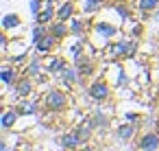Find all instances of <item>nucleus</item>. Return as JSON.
<instances>
[{"instance_id":"15","label":"nucleus","mask_w":159,"mask_h":151,"mask_svg":"<svg viewBox=\"0 0 159 151\" xmlns=\"http://www.w3.org/2000/svg\"><path fill=\"white\" fill-rule=\"evenodd\" d=\"M76 13V5H74V0H66V2H61V7L57 9V20H66L70 22Z\"/></svg>"},{"instance_id":"9","label":"nucleus","mask_w":159,"mask_h":151,"mask_svg":"<svg viewBox=\"0 0 159 151\" xmlns=\"http://www.w3.org/2000/svg\"><path fill=\"white\" fill-rule=\"evenodd\" d=\"M0 79H2V83H5L7 88L16 85V81L20 79V77H18V66L11 64V61H5L2 66H0Z\"/></svg>"},{"instance_id":"33","label":"nucleus","mask_w":159,"mask_h":151,"mask_svg":"<svg viewBox=\"0 0 159 151\" xmlns=\"http://www.w3.org/2000/svg\"><path fill=\"white\" fill-rule=\"evenodd\" d=\"M83 151H94V147H89V144H85V149Z\"/></svg>"},{"instance_id":"1","label":"nucleus","mask_w":159,"mask_h":151,"mask_svg":"<svg viewBox=\"0 0 159 151\" xmlns=\"http://www.w3.org/2000/svg\"><path fill=\"white\" fill-rule=\"evenodd\" d=\"M120 27L113 24V22H105V20H98L92 24V44L96 48H102V46H109L111 40L118 35Z\"/></svg>"},{"instance_id":"32","label":"nucleus","mask_w":159,"mask_h":151,"mask_svg":"<svg viewBox=\"0 0 159 151\" xmlns=\"http://www.w3.org/2000/svg\"><path fill=\"white\" fill-rule=\"evenodd\" d=\"M157 123H159V118H157V116H148L146 120H142V125H144V127H155Z\"/></svg>"},{"instance_id":"27","label":"nucleus","mask_w":159,"mask_h":151,"mask_svg":"<svg viewBox=\"0 0 159 151\" xmlns=\"http://www.w3.org/2000/svg\"><path fill=\"white\" fill-rule=\"evenodd\" d=\"M83 51H85V42H83V40H79V42H74V44H72V46L68 48V53H70V57H72V61H74V59H79L81 55H85Z\"/></svg>"},{"instance_id":"3","label":"nucleus","mask_w":159,"mask_h":151,"mask_svg":"<svg viewBox=\"0 0 159 151\" xmlns=\"http://www.w3.org/2000/svg\"><path fill=\"white\" fill-rule=\"evenodd\" d=\"M44 107L48 112H61L68 107V96L61 90H48L44 94Z\"/></svg>"},{"instance_id":"2","label":"nucleus","mask_w":159,"mask_h":151,"mask_svg":"<svg viewBox=\"0 0 159 151\" xmlns=\"http://www.w3.org/2000/svg\"><path fill=\"white\" fill-rule=\"evenodd\" d=\"M111 46V59L116 61V59H120V57H124V59H131L133 55H135V51H137V44H135V40H129V37H122V40H118V42H113V44H109Z\"/></svg>"},{"instance_id":"28","label":"nucleus","mask_w":159,"mask_h":151,"mask_svg":"<svg viewBox=\"0 0 159 151\" xmlns=\"http://www.w3.org/2000/svg\"><path fill=\"white\" fill-rule=\"evenodd\" d=\"M100 9V2H96V0H83V13H98Z\"/></svg>"},{"instance_id":"30","label":"nucleus","mask_w":159,"mask_h":151,"mask_svg":"<svg viewBox=\"0 0 159 151\" xmlns=\"http://www.w3.org/2000/svg\"><path fill=\"white\" fill-rule=\"evenodd\" d=\"M124 118L129 120V123H137V125H142V114H137V112H124Z\"/></svg>"},{"instance_id":"20","label":"nucleus","mask_w":159,"mask_h":151,"mask_svg":"<svg viewBox=\"0 0 159 151\" xmlns=\"http://www.w3.org/2000/svg\"><path fill=\"white\" fill-rule=\"evenodd\" d=\"M59 144H61L63 149H76V147L83 144V142H81V138H79L76 131H66V134L59 138Z\"/></svg>"},{"instance_id":"12","label":"nucleus","mask_w":159,"mask_h":151,"mask_svg":"<svg viewBox=\"0 0 159 151\" xmlns=\"http://www.w3.org/2000/svg\"><path fill=\"white\" fill-rule=\"evenodd\" d=\"M16 110H18L20 116H35L37 110H39V103L35 99H20L16 103Z\"/></svg>"},{"instance_id":"25","label":"nucleus","mask_w":159,"mask_h":151,"mask_svg":"<svg viewBox=\"0 0 159 151\" xmlns=\"http://www.w3.org/2000/svg\"><path fill=\"white\" fill-rule=\"evenodd\" d=\"M159 9V0H137V11L139 13H152Z\"/></svg>"},{"instance_id":"11","label":"nucleus","mask_w":159,"mask_h":151,"mask_svg":"<svg viewBox=\"0 0 159 151\" xmlns=\"http://www.w3.org/2000/svg\"><path fill=\"white\" fill-rule=\"evenodd\" d=\"M139 127H142V125H137V123H124V125H118V127H116V138H118L120 142H129L131 138H135V134H137Z\"/></svg>"},{"instance_id":"31","label":"nucleus","mask_w":159,"mask_h":151,"mask_svg":"<svg viewBox=\"0 0 159 151\" xmlns=\"http://www.w3.org/2000/svg\"><path fill=\"white\" fill-rule=\"evenodd\" d=\"M131 35H133V37H142V35H144V24H142V22H139V24H133Z\"/></svg>"},{"instance_id":"13","label":"nucleus","mask_w":159,"mask_h":151,"mask_svg":"<svg viewBox=\"0 0 159 151\" xmlns=\"http://www.w3.org/2000/svg\"><path fill=\"white\" fill-rule=\"evenodd\" d=\"M66 66H68V61H66V57H61V55H55V57L46 59V72H48V75H61V72L66 70Z\"/></svg>"},{"instance_id":"8","label":"nucleus","mask_w":159,"mask_h":151,"mask_svg":"<svg viewBox=\"0 0 159 151\" xmlns=\"http://www.w3.org/2000/svg\"><path fill=\"white\" fill-rule=\"evenodd\" d=\"M74 66H76L81 79L94 77V72H96V61H94L92 57H87V55H81L79 59H74Z\"/></svg>"},{"instance_id":"24","label":"nucleus","mask_w":159,"mask_h":151,"mask_svg":"<svg viewBox=\"0 0 159 151\" xmlns=\"http://www.w3.org/2000/svg\"><path fill=\"white\" fill-rule=\"evenodd\" d=\"M89 120H92V125H94L96 129H107V127H109V116H107L105 112H94V114L89 116Z\"/></svg>"},{"instance_id":"16","label":"nucleus","mask_w":159,"mask_h":151,"mask_svg":"<svg viewBox=\"0 0 159 151\" xmlns=\"http://www.w3.org/2000/svg\"><path fill=\"white\" fill-rule=\"evenodd\" d=\"M18 110H5L2 112V116H0V127H2L5 131H9V129H13L16 125H18Z\"/></svg>"},{"instance_id":"22","label":"nucleus","mask_w":159,"mask_h":151,"mask_svg":"<svg viewBox=\"0 0 159 151\" xmlns=\"http://www.w3.org/2000/svg\"><path fill=\"white\" fill-rule=\"evenodd\" d=\"M85 31H87V22H85V20H81V18H72V20H70V33H72V35L83 37Z\"/></svg>"},{"instance_id":"4","label":"nucleus","mask_w":159,"mask_h":151,"mask_svg":"<svg viewBox=\"0 0 159 151\" xmlns=\"http://www.w3.org/2000/svg\"><path fill=\"white\" fill-rule=\"evenodd\" d=\"M87 96H89L94 103H105V101H109V96H111V88H109L107 81H94V83L87 88Z\"/></svg>"},{"instance_id":"19","label":"nucleus","mask_w":159,"mask_h":151,"mask_svg":"<svg viewBox=\"0 0 159 151\" xmlns=\"http://www.w3.org/2000/svg\"><path fill=\"white\" fill-rule=\"evenodd\" d=\"M79 79H81V75H79L76 66H66V70L61 72V81L66 88H72L74 83H79Z\"/></svg>"},{"instance_id":"6","label":"nucleus","mask_w":159,"mask_h":151,"mask_svg":"<svg viewBox=\"0 0 159 151\" xmlns=\"http://www.w3.org/2000/svg\"><path fill=\"white\" fill-rule=\"evenodd\" d=\"M33 90H35L33 79L26 77V75H22V77L16 81V85H13V96H16L18 101H20V99H29V96L33 94Z\"/></svg>"},{"instance_id":"34","label":"nucleus","mask_w":159,"mask_h":151,"mask_svg":"<svg viewBox=\"0 0 159 151\" xmlns=\"http://www.w3.org/2000/svg\"><path fill=\"white\" fill-rule=\"evenodd\" d=\"M113 2H126V0H113Z\"/></svg>"},{"instance_id":"23","label":"nucleus","mask_w":159,"mask_h":151,"mask_svg":"<svg viewBox=\"0 0 159 151\" xmlns=\"http://www.w3.org/2000/svg\"><path fill=\"white\" fill-rule=\"evenodd\" d=\"M50 33V29L46 27V24H37V27H33V31H31V40H33V46H37L46 35Z\"/></svg>"},{"instance_id":"21","label":"nucleus","mask_w":159,"mask_h":151,"mask_svg":"<svg viewBox=\"0 0 159 151\" xmlns=\"http://www.w3.org/2000/svg\"><path fill=\"white\" fill-rule=\"evenodd\" d=\"M42 70H46V66L42 64V59H39V57H33V59L29 61V66H26L24 75H26V77H31V79H33V77L37 79V77L42 75Z\"/></svg>"},{"instance_id":"10","label":"nucleus","mask_w":159,"mask_h":151,"mask_svg":"<svg viewBox=\"0 0 159 151\" xmlns=\"http://www.w3.org/2000/svg\"><path fill=\"white\" fill-rule=\"evenodd\" d=\"M57 18V9H55V2H52V0H46V2H44V9L37 13V18H35V22L37 24H52V20Z\"/></svg>"},{"instance_id":"36","label":"nucleus","mask_w":159,"mask_h":151,"mask_svg":"<svg viewBox=\"0 0 159 151\" xmlns=\"http://www.w3.org/2000/svg\"><path fill=\"white\" fill-rule=\"evenodd\" d=\"M63 151H76V149H63Z\"/></svg>"},{"instance_id":"26","label":"nucleus","mask_w":159,"mask_h":151,"mask_svg":"<svg viewBox=\"0 0 159 151\" xmlns=\"http://www.w3.org/2000/svg\"><path fill=\"white\" fill-rule=\"evenodd\" d=\"M111 11L122 20V22H126V20H131V9L124 5V2H113V7H111Z\"/></svg>"},{"instance_id":"35","label":"nucleus","mask_w":159,"mask_h":151,"mask_svg":"<svg viewBox=\"0 0 159 151\" xmlns=\"http://www.w3.org/2000/svg\"><path fill=\"white\" fill-rule=\"evenodd\" d=\"M96 2H100V5H102V2H107V0H96Z\"/></svg>"},{"instance_id":"18","label":"nucleus","mask_w":159,"mask_h":151,"mask_svg":"<svg viewBox=\"0 0 159 151\" xmlns=\"http://www.w3.org/2000/svg\"><path fill=\"white\" fill-rule=\"evenodd\" d=\"M94 129H96V127H94V125H92V120L87 118V120H83V123H81V125H79L74 131L79 134L81 142H83V144H87V142L92 140V136H94Z\"/></svg>"},{"instance_id":"29","label":"nucleus","mask_w":159,"mask_h":151,"mask_svg":"<svg viewBox=\"0 0 159 151\" xmlns=\"http://www.w3.org/2000/svg\"><path fill=\"white\" fill-rule=\"evenodd\" d=\"M29 7H31V16L37 18V13L44 9V2H42V0H29Z\"/></svg>"},{"instance_id":"17","label":"nucleus","mask_w":159,"mask_h":151,"mask_svg":"<svg viewBox=\"0 0 159 151\" xmlns=\"http://www.w3.org/2000/svg\"><path fill=\"white\" fill-rule=\"evenodd\" d=\"M57 44H59V40H57L52 33H48V35H46L37 46H35V51H37L39 55H46V53H52V51L57 48Z\"/></svg>"},{"instance_id":"7","label":"nucleus","mask_w":159,"mask_h":151,"mask_svg":"<svg viewBox=\"0 0 159 151\" xmlns=\"http://www.w3.org/2000/svg\"><path fill=\"white\" fill-rule=\"evenodd\" d=\"M22 24H24L22 16L16 13V11H7V13L2 16V33H7V35L13 33V31H20Z\"/></svg>"},{"instance_id":"14","label":"nucleus","mask_w":159,"mask_h":151,"mask_svg":"<svg viewBox=\"0 0 159 151\" xmlns=\"http://www.w3.org/2000/svg\"><path fill=\"white\" fill-rule=\"evenodd\" d=\"M48 29H50V33H52L57 40H66L68 35H72V33H70V22H66V20H57V22L48 24Z\"/></svg>"},{"instance_id":"5","label":"nucleus","mask_w":159,"mask_h":151,"mask_svg":"<svg viewBox=\"0 0 159 151\" xmlns=\"http://www.w3.org/2000/svg\"><path fill=\"white\" fill-rule=\"evenodd\" d=\"M139 151H159V129H146L137 140Z\"/></svg>"}]
</instances>
